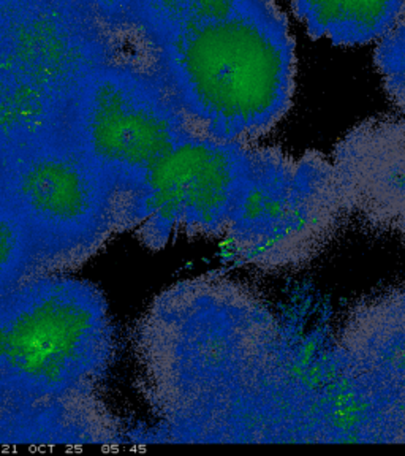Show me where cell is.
Instances as JSON below:
<instances>
[{"instance_id":"obj_13","label":"cell","mask_w":405,"mask_h":456,"mask_svg":"<svg viewBox=\"0 0 405 456\" xmlns=\"http://www.w3.org/2000/svg\"><path fill=\"white\" fill-rule=\"evenodd\" d=\"M4 356V328H2V307H0V364Z\"/></svg>"},{"instance_id":"obj_5","label":"cell","mask_w":405,"mask_h":456,"mask_svg":"<svg viewBox=\"0 0 405 456\" xmlns=\"http://www.w3.org/2000/svg\"><path fill=\"white\" fill-rule=\"evenodd\" d=\"M246 164L242 144L189 134L126 197L127 230L154 250L179 235L225 230Z\"/></svg>"},{"instance_id":"obj_10","label":"cell","mask_w":405,"mask_h":456,"mask_svg":"<svg viewBox=\"0 0 405 456\" xmlns=\"http://www.w3.org/2000/svg\"><path fill=\"white\" fill-rule=\"evenodd\" d=\"M276 8V0H138V20L142 38L154 50L187 30Z\"/></svg>"},{"instance_id":"obj_7","label":"cell","mask_w":405,"mask_h":456,"mask_svg":"<svg viewBox=\"0 0 405 456\" xmlns=\"http://www.w3.org/2000/svg\"><path fill=\"white\" fill-rule=\"evenodd\" d=\"M119 40L70 0H0V67L71 103L91 71L122 56Z\"/></svg>"},{"instance_id":"obj_12","label":"cell","mask_w":405,"mask_h":456,"mask_svg":"<svg viewBox=\"0 0 405 456\" xmlns=\"http://www.w3.org/2000/svg\"><path fill=\"white\" fill-rule=\"evenodd\" d=\"M117 37L140 30L138 0H70Z\"/></svg>"},{"instance_id":"obj_3","label":"cell","mask_w":405,"mask_h":456,"mask_svg":"<svg viewBox=\"0 0 405 456\" xmlns=\"http://www.w3.org/2000/svg\"><path fill=\"white\" fill-rule=\"evenodd\" d=\"M0 185L32 242L36 274H69L127 230L124 193L64 134L0 160Z\"/></svg>"},{"instance_id":"obj_4","label":"cell","mask_w":405,"mask_h":456,"mask_svg":"<svg viewBox=\"0 0 405 456\" xmlns=\"http://www.w3.org/2000/svg\"><path fill=\"white\" fill-rule=\"evenodd\" d=\"M192 132L157 64H135L124 56L85 77L67 122L77 150L124 197Z\"/></svg>"},{"instance_id":"obj_6","label":"cell","mask_w":405,"mask_h":456,"mask_svg":"<svg viewBox=\"0 0 405 456\" xmlns=\"http://www.w3.org/2000/svg\"><path fill=\"white\" fill-rule=\"evenodd\" d=\"M341 192L333 165L295 162L271 150H247V164L227 230L242 254H298L320 232Z\"/></svg>"},{"instance_id":"obj_9","label":"cell","mask_w":405,"mask_h":456,"mask_svg":"<svg viewBox=\"0 0 405 456\" xmlns=\"http://www.w3.org/2000/svg\"><path fill=\"white\" fill-rule=\"evenodd\" d=\"M311 36L336 45L384 38L405 18V0H292Z\"/></svg>"},{"instance_id":"obj_8","label":"cell","mask_w":405,"mask_h":456,"mask_svg":"<svg viewBox=\"0 0 405 456\" xmlns=\"http://www.w3.org/2000/svg\"><path fill=\"white\" fill-rule=\"evenodd\" d=\"M71 102L0 67V160L67 132Z\"/></svg>"},{"instance_id":"obj_1","label":"cell","mask_w":405,"mask_h":456,"mask_svg":"<svg viewBox=\"0 0 405 456\" xmlns=\"http://www.w3.org/2000/svg\"><path fill=\"white\" fill-rule=\"evenodd\" d=\"M152 53L201 135L244 144L274 127L292 103L295 43L278 8L187 30Z\"/></svg>"},{"instance_id":"obj_2","label":"cell","mask_w":405,"mask_h":456,"mask_svg":"<svg viewBox=\"0 0 405 456\" xmlns=\"http://www.w3.org/2000/svg\"><path fill=\"white\" fill-rule=\"evenodd\" d=\"M0 395L34 404L103 406L116 358L105 293L64 273L36 274L0 297Z\"/></svg>"},{"instance_id":"obj_11","label":"cell","mask_w":405,"mask_h":456,"mask_svg":"<svg viewBox=\"0 0 405 456\" xmlns=\"http://www.w3.org/2000/svg\"><path fill=\"white\" fill-rule=\"evenodd\" d=\"M36 276L28 232L0 185V297Z\"/></svg>"}]
</instances>
